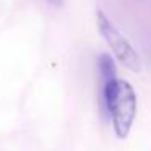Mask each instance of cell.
<instances>
[{"mask_svg":"<svg viewBox=\"0 0 151 151\" xmlns=\"http://www.w3.org/2000/svg\"><path fill=\"white\" fill-rule=\"evenodd\" d=\"M99 68V104L106 119L112 122L119 138H127L137 115V94L132 85L117 78V68L111 55L102 54L98 62Z\"/></svg>","mask_w":151,"mask_h":151,"instance_id":"obj_1","label":"cell"},{"mask_svg":"<svg viewBox=\"0 0 151 151\" xmlns=\"http://www.w3.org/2000/svg\"><path fill=\"white\" fill-rule=\"evenodd\" d=\"M96 21H98V29L101 33V36L104 37V41L111 47L114 55L119 59V62L122 65H125L127 68H130L132 72H140L141 60L138 57L137 50L132 47V44L127 41V37L115 28V24L106 17V13L102 10H98Z\"/></svg>","mask_w":151,"mask_h":151,"instance_id":"obj_2","label":"cell"},{"mask_svg":"<svg viewBox=\"0 0 151 151\" xmlns=\"http://www.w3.org/2000/svg\"><path fill=\"white\" fill-rule=\"evenodd\" d=\"M50 5H54V7H60V5L63 4V0H47Z\"/></svg>","mask_w":151,"mask_h":151,"instance_id":"obj_3","label":"cell"}]
</instances>
